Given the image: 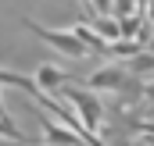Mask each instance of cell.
Segmentation results:
<instances>
[{
    "instance_id": "obj_1",
    "label": "cell",
    "mask_w": 154,
    "mask_h": 146,
    "mask_svg": "<svg viewBox=\"0 0 154 146\" xmlns=\"http://www.w3.org/2000/svg\"><path fill=\"white\" fill-rule=\"evenodd\" d=\"M61 96L75 107L79 121L86 125V132H100V121H104V104L93 96V89H72V86H61Z\"/></svg>"
},
{
    "instance_id": "obj_2",
    "label": "cell",
    "mask_w": 154,
    "mask_h": 146,
    "mask_svg": "<svg viewBox=\"0 0 154 146\" xmlns=\"http://www.w3.org/2000/svg\"><path fill=\"white\" fill-rule=\"evenodd\" d=\"M22 25L29 29V32H36L43 43H50L57 54H65V57H86V50H82V43H79L68 29L65 32H54V29H47V25H39V22H29V18H22Z\"/></svg>"
},
{
    "instance_id": "obj_3",
    "label": "cell",
    "mask_w": 154,
    "mask_h": 146,
    "mask_svg": "<svg viewBox=\"0 0 154 146\" xmlns=\"http://www.w3.org/2000/svg\"><path fill=\"white\" fill-rule=\"evenodd\" d=\"M86 86H90V89H125V86H133V82L125 78L122 68L108 64V68H97V72L90 75V78H86Z\"/></svg>"
},
{
    "instance_id": "obj_4",
    "label": "cell",
    "mask_w": 154,
    "mask_h": 146,
    "mask_svg": "<svg viewBox=\"0 0 154 146\" xmlns=\"http://www.w3.org/2000/svg\"><path fill=\"white\" fill-rule=\"evenodd\" d=\"M39 125H43V136H47V146H86L79 139L72 128H57L50 118H39Z\"/></svg>"
},
{
    "instance_id": "obj_5",
    "label": "cell",
    "mask_w": 154,
    "mask_h": 146,
    "mask_svg": "<svg viewBox=\"0 0 154 146\" xmlns=\"http://www.w3.org/2000/svg\"><path fill=\"white\" fill-rule=\"evenodd\" d=\"M68 32H72V36H75L79 43H82V50H86V54H108V43H104V39L97 36V32H93L90 25H82V22H75V25H72Z\"/></svg>"
},
{
    "instance_id": "obj_6",
    "label": "cell",
    "mask_w": 154,
    "mask_h": 146,
    "mask_svg": "<svg viewBox=\"0 0 154 146\" xmlns=\"http://www.w3.org/2000/svg\"><path fill=\"white\" fill-rule=\"evenodd\" d=\"M65 82H72V75L61 72V68H54V64H39L36 68V86L39 89H54V93H57Z\"/></svg>"
},
{
    "instance_id": "obj_7",
    "label": "cell",
    "mask_w": 154,
    "mask_h": 146,
    "mask_svg": "<svg viewBox=\"0 0 154 146\" xmlns=\"http://www.w3.org/2000/svg\"><path fill=\"white\" fill-rule=\"evenodd\" d=\"M136 54H143V39H115L108 43L104 57H136Z\"/></svg>"
},
{
    "instance_id": "obj_8",
    "label": "cell",
    "mask_w": 154,
    "mask_h": 146,
    "mask_svg": "<svg viewBox=\"0 0 154 146\" xmlns=\"http://www.w3.org/2000/svg\"><path fill=\"white\" fill-rule=\"evenodd\" d=\"M97 36L104 39V43H115V39H122L118 36V18H93V22H86Z\"/></svg>"
},
{
    "instance_id": "obj_9",
    "label": "cell",
    "mask_w": 154,
    "mask_h": 146,
    "mask_svg": "<svg viewBox=\"0 0 154 146\" xmlns=\"http://www.w3.org/2000/svg\"><path fill=\"white\" fill-rule=\"evenodd\" d=\"M0 139H7V143H22V146H29V139L22 136V128L11 121V118H0Z\"/></svg>"
},
{
    "instance_id": "obj_10",
    "label": "cell",
    "mask_w": 154,
    "mask_h": 146,
    "mask_svg": "<svg viewBox=\"0 0 154 146\" xmlns=\"http://www.w3.org/2000/svg\"><path fill=\"white\" fill-rule=\"evenodd\" d=\"M129 14H140L136 0H111V18H129Z\"/></svg>"
},
{
    "instance_id": "obj_11",
    "label": "cell",
    "mask_w": 154,
    "mask_h": 146,
    "mask_svg": "<svg viewBox=\"0 0 154 146\" xmlns=\"http://www.w3.org/2000/svg\"><path fill=\"white\" fill-rule=\"evenodd\" d=\"M86 11H97V18H111V0H86Z\"/></svg>"
},
{
    "instance_id": "obj_12",
    "label": "cell",
    "mask_w": 154,
    "mask_h": 146,
    "mask_svg": "<svg viewBox=\"0 0 154 146\" xmlns=\"http://www.w3.org/2000/svg\"><path fill=\"white\" fill-rule=\"evenodd\" d=\"M133 125H136L143 136H151V139H154V121H133Z\"/></svg>"
},
{
    "instance_id": "obj_13",
    "label": "cell",
    "mask_w": 154,
    "mask_h": 146,
    "mask_svg": "<svg viewBox=\"0 0 154 146\" xmlns=\"http://www.w3.org/2000/svg\"><path fill=\"white\" fill-rule=\"evenodd\" d=\"M143 100H147V104H154V82H147V86H143Z\"/></svg>"
},
{
    "instance_id": "obj_14",
    "label": "cell",
    "mask_w": 154,
    "mask_h": 146,
    "mask_svg": "<svg viewBox=\"0 0 154 146\" xmlns=\"http://www.w3.org/2000/svg\"><path fill=\"white\" fill-rule=\"evenodd\" d=\"M143 14H147V18L154 22V0H147V7H143Z\"/></svg>"
},
{
    "instance_id": "obj_15",
    "label": "cell",
    "mask_w": 154,
    "mask_h": 146,
    "mask_svg": "<svg viewBox=\"0 0 154 146\" xmlns=\"http://www.w3.org/2000/svg\"><path fill=\"white\" fill-rule=\"evenodd\" d=\"M143 50H147V54H154V39H143Z\"/></svg>"
},
{
    "instance_id": "obj_16",
    "label": "cell",
    "mask_w": 154,
    "mask_h": 146,
    "mask_svg": "<svg viewBox=\"0 0 154 146\" xmlns=\"http://www.w3.org/2000/svg\"><path fill=\"white\" fill-rule=\"evenodd\" d=\"M0 146H22V143H0Z\"/></svg>"
},
{
    "instance_id": "obj_17",
    "label": "cell",
    "mask_w": 154,
    "mask_h": 146,
    "mask_svg": "<svg viewBox=\"0 0 154 146\" xmlns=\"http://www.w3.org/2000/svg\"><path fill=\"white\" fill-rule=\"evenodd\" d=\"M79 4H82V7H86V0H79Z\"/></svg>"
},
{
    "instance_id": "obj_18",
    "label": "cell",
    "mask_w": 154,
    "mask_h": 146,
    "mask_svg": "<svg viewBox=\"0 0 154 146\" xmlns=\"http://www.w3.org/2000/svg\"><path fill=\"white\" fill-rule=\"evenodd\" d=\"M147 146H154V139H151V143H147Z\"/></svg>"
}]
</instances>
